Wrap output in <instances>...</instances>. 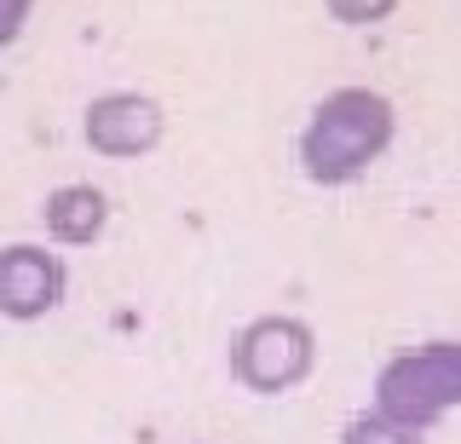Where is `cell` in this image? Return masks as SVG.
I'll use <instances>...</instances> for the list:
<instances>
[{
	"instance_id": "3",
	"label": "cell",
	"mask_w": 461,
	"mask_h": 444,
	"mask_svg": "<svg viewBox=\"0 0 461 444\" xmlns=\"http://www.w3.org/2000/svg\"><path fill=\"white\" fill-rule=\"evenodd\" d=\"M312 364H317V335L300 318H283V312L254 318L230 340V376L249 393H288L312 376Z\"/></svg>"
},
{
	"instance_id": "4",
	"label": "cell",
	"mask_w": 461,
	"mask_h": 444,
	"mask_svg": "<svg viewBox=\"0 0 461 444\" xmlns=\"http://www.w3.org/2000/svg\"><path fill=\"white\" fill-rule=\"evenodd\" d=\"M64 260L35 242H12L0 249V318L12 323H35L64 300Z\"/></svg>"
},
{
	"instance_id": "8",
	"label": "cell",
	"mask_w": 461,
	"mask_h": 444,
	"mask_svg": "<svg viewBox=\"0 0 461 444\" xmlns=\"http://www.w3.org/2000/svg\"><path fill=\"white\" fill-rule=\"evenodd\" d=\"M393 6L398 0H329V12H335L340 23H381Z\"/></svg>"
},
{
	"instance_id": "1",
	"label": "cell",
	"mask_w": 461,
	"mask_h": 444,
	"mask_svg": "<svg viewBox=\"0 0 461 444\" xmlns=\"http://www.w3.org/2000/svg\"><path fill=\"white\" fill-rule=\"evenodd\" d=\"M393 127L398 116L375 87H335L300 133V168L317 185H346L393 145Z\"/></svg>"
},
{
	"instance_id": "5",
	"label": "cell",
	"mask_w": 461,
	"mask_h": 444,
	"mask_svg": "<svg viewBox=\"0 0 461 444\" xmlns=\"http://www.w3.org/2000/svg\"><path fill=\"white\" fill-rule=\"evenodd\" d=\"M162 104L144 93H104L86 104V145L98 156H144L162 145Z\"/></svg>"
},
{
	"instance_id": "9",
	"label": "cell",
	"mask_w": 461,
	"mask_h": 444,
	"mask_svg": "<svg viewBox=\"0 0 461 444\" xmlns=\"http://www.w3.org/2000/svg\"><path fill=\"white\" fill-rule=\"evenodd\" d=\"M29 12H35V0H0V47H12L23 35Z\"/></svg>"
},
{
	"instance_id": "7",
	"label": "cell",
	"mask_w": 461,
	"mask_h": 444,
	"mask_svg": "<svg viewBox=\"0 0 461 444\" xmlns=\"http://www.w3.org/2000/svg\"><path fill=\"white\" fill-rule=\"evenodd\" d=\"M340 444H427V439H421V433H410V427L381 421V415H357V421H346Z\"/></svg>"
},
{
	"instance_id": "2",
	"label": "cell",
	"mask_w": 461,
	"mask_h": 444,
	"mask_svg": "<svg viewBox=\"0 0 461 444\" xmlns=\"http://www.w3.org/2000/svg\"><path fill=\"white\" fill-rule=\"evenodd\" d=\"M450 410H461V340H427V347L381 364V376H375V415L381 421L421 433Z\"/></svg>"
},
{
	"instance_id": "6",
	"label": "cell",
	"mask_w": 461,
	"mask_h": 444,
	"mask_svg": "<svg viewBox=\"0 0 461 444\" xmlns=\"http://www.w3.org/2000/svg\"><path fill=\"white\" fill-rule=\"evenodd\" d=\"M41 213H47V231L58 242H93L104 231V220H110V203H104V191H93V185H58Z\"/></svg>"
}]
</instances>
